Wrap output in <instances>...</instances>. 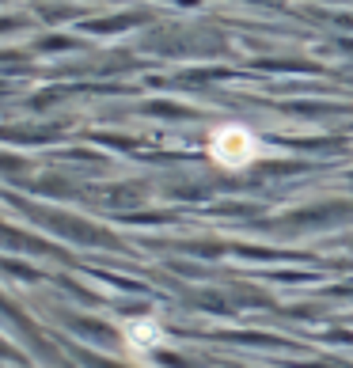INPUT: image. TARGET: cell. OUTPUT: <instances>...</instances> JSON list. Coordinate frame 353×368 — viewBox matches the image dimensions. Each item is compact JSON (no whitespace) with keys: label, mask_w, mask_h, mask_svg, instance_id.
Listing matches in <instances>:
<instances>
[{"label":"cell","mask_w":353,"mask_h":368,"mask_svg":"<svg viewBox=\"0 0 353 368\" xmlns=\"http://www.w3.org/2000/svg\"><path fill=\"white\" fill-rule=\"evenodd\" d=\"M145 330H152V323H130L125 327V338H130V345H137V349H148V345H160L163 334L156 330V334H145Z\"/></svg>","instance_id":"cell-2"},{"label":"cell","mask_w":353,"mask_h":368,"mask_svg":"<svg viewBox=\"0 0 353 368\" xmlns=\"http://www.w3.org/2000/svg\"><path fill=\"white\" fill-rule=\"evenodd\" d=\"M209 156H213L221 167L228 171H239L247 167V163L259 160V137H254L251 130H243V125H224V130H216L213 137H209Z\"/></svg>","instance_id":"cell-1"}]
</instances>
